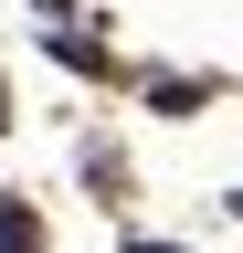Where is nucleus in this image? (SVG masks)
Wrapping results in <instances>:
<instances>
[{
    "instance_id": "f257e3e1",
    "label": "nucleus",
    "mask_w": 243,
    "mask_h": 253,
    "mask_svg": "<svg viewBox=\"0 0 243 253\" xmlns=\"http://www.w3.org/2000/svg\"><path fill=\"white\" fill-rule=\"evenodd\" d=\"M0 253H43V232H32V211H21V201H0Z\"/></svg>"
},
{
    "instance_id": "f03ea898",
    "label": "nucleus",
    "mask_w": 243,
    "mask_h": 253,
    "mask_svg": "<svg viewBox=\"0 0 243 253\" xmlns=\"http://www.w3.org/2000/svg\"><path fill=\"white\" fill-rule=\"evenodd\" d=\"M0 126H11V95H0Z\"/></svg>"
},
{
    "instance_id": "7ed1b4c3",
    "label": "nucleus",
    "mask_w": 243,
    "mask_h": 253,
    "mask_svg": "<svg viewBox=\"0 0 243 253\" xmlns=\"http://www.w3.org/2000/svg\"><path fill=\"white\" fill-rule=\"evenodd\" d=\"M138 253H169V243H138Z\"/></svg>"
},
{
    "instance_id": "20e7f679",
    "label": "nucleus",
    "mask_w": 243,
    "mask_h": 253,
    "mask_svg": "<svg viewBox=\"0 0 243 253\" xmlns=\"http://www.w3.org/2000/svg\"><path fill=\"white\" fill-rule=\"evenodd\" d=\"M233 211H243V190H233Z\"/></svg>"
}]
</instances>
